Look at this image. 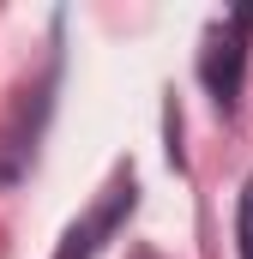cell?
Listing matches in <instances>:
<instances>
[{"label":"cell","instance_id":"1","mask_svg":"<svg viewBox=\"0 0 253 259\" xmlns=\"http://www.w3.org/2000/svg\"><path fill=\"white\" fill-rule=\"evenodd\" d=\"M247 30H253V6H241L217 36H211V49H205V84H211V97L223 103V109H235V97H241V61H247Z\"/></svg>","mask_w":253,"mask_h":259},{"label":"cell","instance_id":"2","mask_svg":"<svg viewBox=\"0 0 253 259\" xmlns=\"http://www.w3.org/2000/svg\"><path fill=\"white\" fill-rule=\"evenodd\" d=\"M121 211H133V181H126V187H115V193L103 199V211H97L91 223H72V229H66V247H61L55 259H91L97 235H103V229H115V217H121Z\"/></svg>","mask_w":253,"mask_h":259},{"label":"cell","instance_id":"3","mask_svg":"<svg viewBox=\"0 0 253 259\" xmlns=\"http://www.w3.org/2000/svg\"><path fill=\"white\" fill-rule=\"evenodd\" d=\"M235 235H241V259H253V175L241 187V205H235Z\"/></svg>","mask_w":253,"mask_h":259}]
</instances>
